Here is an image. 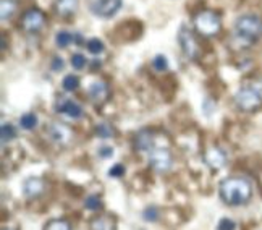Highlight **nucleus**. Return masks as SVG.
<instances>
[{"label":"nucleus","instance_id":"1","mask_svg":"<svg viewBox=\"0 0 262 230\" xmlns=\"http://www.w3.org/2000/svg\"><path fill=\"white\" fill-rule=\"evenodd\" d=\"M220 199L228 206H244L252 198V183L244 177H226L218 185Z\"/></svg>","mask_w":262,"mask_h":230},{"label":"nucleus","instance_id":"2","mask_svg":"<svg viewBox=\"0 0 262 230\" xmlns=\"http://www.w3.org/2000/svg\"><path fill=\"white\" fill-rule=\"evenodd\" d=\"M233 36L243 46H251L262 36V18L256 13H244L235 20Z\"/></svg>","mask_w":262,"mask_h":230},{"label":"nucleus","instance_id":"3","mask_svg":"<svg viewBox=\"0 0 262 230\" xmlns=\"http://www.w3.org/2000/svg\"><path fill=\"white\" fill-rule=\"evenodd\" d=\"M235 105L241 112H254L262 105V76L243 84L235 94Z\"/></svg>","mask_w":262,"mask_h":230},{"label":"nucleus","instance_id":"4","mask_svg":"<svg viewBox=\"0 0 262 230\" xmlns=\"http://www.w3.org/2000/svg\"><path fill=\"white\" fill-rule=\"evenodd\" d=\"M194 28L196 31L204 38H212L222 30V18L220 15L212 10L199 12L194 16Z\"/></svg>","mask_w":262,"mask_h":230},{"label":"nucleus","instance_id":"5","mask_svg":"<svg viewBox=\"0 0 262 230\" xmlns=\"http://www.w3.org/2000/svg\"><path fill=\"white\" fill-rule=\"evenodd\" d=\"M147 161H149V165L155 172L159 174H165L172 169L173 165V156L170 153V149L167 146H155L152 151L147 153Z\"/></svg>","mask_w":262,"mask_h":230},{"label":"nucleus","instance_id":"6","mask_svg":"<svg viewBox=\"0 0 262 230\" xmlns=\"http://www.w3.org/2000/svg\"><path fill=\"white\" fill-rule=\"evenodd\" d=\"M178 44L186 59L194 60L199 55V46L193 36V31H191L186 24H181V28L178 31Z\"/></svg>","mask_w":262,"mask_h":230},{"label":"nucleus","instance_id":"7","mask_svg":"<svg viewBox=\"0 0 262 230\" xmlns=\"http://www.w3.org/2000/svg\"><path fill=\"white\" fill-rule=\"evenodd\" d=\"M121 0H94L91 4V12L101 18H112L121 8Z\"/></svg>","mask_w":262,"mask_h":230},{"label":"nucleus","instance_id":"8","mask_svg":"<svg viewBox=\"0 0 262 230\" xmlns=\"http://www.w3.org/2000/svg\"><path fill=\"white\" fill-rule=\"evenodd\" d=\"M44 21H46V18H44V13L41 10H38V8H29V10L23 15L21 26L23 30L28 33H38L42 30Z\"/></svg>","mask_w":262,"mask_h":230},{"label":"nucleus","instance_id":"9","mask_svg":"<svg viewBox=\"0 0 262 230\" xmlns=\"http://www.w3.org/2000/svg\"><path fill=\"white\" fill-rule=\"evenodd\" d=\"M226 161H228V156L218 146H212L211 149H207L204 154V162L207 164V167H211L212 170L223 169L226 165Z\"/></svg>","mask_w":262,"mask_h":230},{"label":"nucleus","instance_id":"10","mask_svg":"<svg viewBox=\"0 0 262 230\" xmlns=\"http://www.w3.org/2000/svg\"><path fill=\"white\" fill-rule=\"evenodd\" d=\"M133 145H135V149L139 153H149L152 149L157 146L155 145V133L152 130H141L138 131L135 135V139H133Z\"/></svg>","mask_w":262,"mask_h":230},{"label":"nucleus","instance_id":"11","mask_svg":"<svg viewBox=\"0 0 262 230\" xmlns=\"http://www.w3.org/2000/svg\"><path fill=\"white\" fill-rule=\"evenodd\" d=\"M49 136L52 141H55V143H58V145H67L68 141L72 139L73 133L67 125H63V123L54 122L49 125Z\"/></svg>","mask_w":262,"mask_h":230},{"label":"nucleus","instance_id":"12","mask_svg":"<svg viewBox=\"0 0 262 230\" xmlns=\"http://www.w3.org/2000/svg\"><path fill=\"white\" fill-rule=\"evenodd\" d=\"M55 112L57 113H63L70 119H80L83 115V107L78 102L72 99H60L55 104Z\"/></svg>","mask_w":262,"mask_h":230},{"label":"nucleus","instance_id":"13","mask_svg":"<svg viewBox=\"0 0 262 230\" xmlns=\"http://www.w3.org/2000/svg\"><path fill=\"white\" fill-rule=\"evenodd\" d=\"M87 96L94 104H102L109 99L110 96V88L104 81H94L89 88H87Z\"/></svg>","mask_w":262,"mask_h":230},{"label":"nucleus","instance_id":"14","mask_svg":"<svg viewBox=\"0 0 262 230\" xmlns=\"http://www.w3.org/2000/svg\"><path fill=\"white\" fill-rule=\"evenodd\" d=\"M46 190V183H44L42 179L39 177H29V179H26L24 183H23V194L26 198H39L41 194Z\"/></svg>","mask_w":262,"mask_h":230},{"label":"nucleus","instance_id":"15","mask_svg":"<svg viewBox=\"0 0 262 230\" xmlns=\"http://www.w3.org/2000/svg\"><path fill=\"white\" fill-rule=\"evenodd\" d=\"M89 230H117V220L107 214L95 216L89 220Z\"/></svg>","mask_w":262,"mask_h":230},{"label":"nucleus","instance_id":"16","mask_svg":"<svg viewBox=\"0 0 262 230\" xmlns=\"http://www.w3.org/2000/svg\"><path fill=\"white\" fill-rule=\"evenodd\" d=\"M78 7H80V0H57L55 2V10L60 16L75 15Z\"/></svg>","mask_w":262,"mask_h":230},{"label":"nucleus","instance_id":"17","mask_svg":"<svg viewBox=\"0 0 262 230\" xmlns=\"http://www.w3.org/2000/svg\"><path fill=\"white\" fill-rule=\"evenodd\" d=\"M44 230H73V227L67 219H50L44 225Z\"/></svg>","mask_w":262,"mask_h":230},{"label":"nucleus","instance_id":"18","mask_svg":"<svg viewBox=\"0 0 262 230\" xmlns=\"http://www.w3.org/2000/svg\"><path fill=\"white\" fill-rule=\"evenodd\" d=\"M36 125H38V115L36 113H32V112H29V113H24V115H21V119H20V127L23 128V130H34L36 128Z\"/></svg>","mask_w":262,"mask_h":230},{"label":"nucleus","instance_id":"19","mask_svg":"<svg viewBox=\"0 0 262 230\" xmlns=\"http://www.w3.org/2000/svg\"><path fill=\"white\" fill-rule=\"evenodd\" d=\"M0 138H2L4 145L16 138V130L12 123H2V128H0Z\"/></svg>","mask_w":262,"mask_h":230},{"label":"nucleus","instance_id":"20","mask_svg":"<svg viewBox=\"0 0 262 230\" xmlns=\"http://www.w3.org/2000/svg\"><path fill=\"white\" fill-rule=\"evenodd\" d=\"M94 133L97 135L99 138H112L113 135H115V130H113L112 125H109V123H97L94 128Z\"/></svg>","mask_w":262,"mask_h":230},{"label":"nucleus","instance_id":"21","mask_svg":"<svg viewBox=\"0 0 262 230\" xmlns=\"http://www.w3.org/2000/svg\"><path fill=\"white\" fill-rule=\"evenodd\" d=\"M62 88L68 93L76 91L78 88H80V78H78L76 75H67L62 81Z\"/></svg>","mask_w":262,"mask_h":230},{"label":"nucleus","instance_id":"22","mask_svg":"<svg viewBox=\"0 0 262 230\" xmlns=\"http://www.w3.org/2000/svg\"><path fill=\"white\" fill-rule=\"evenodd\" d=\"M75 39V36L72 33H68V31H60L57 33V36H55V44L58 47H68L70 44H72V41Z\"/></svg>","mask_w":262,"mask_h":230},{"label":"nucleus","instance_id":"23","mask_svg":"<svg viewBox=\"0 0 262 230\" xmlns=\"http://www.w3.org/2000/svg\"><path fill=\"white\" fill-rule=\"evenodd\" d=\"M84 208L89 211H99L102 209V199L97 196V194H89L84 199Z\"/></svg>","mask_w":262,"mask_h":230},{"label":"nucleus","instance_id":"24","mask_svg":"<svg viewBox=\"0 0 262 230\" xmlns=\"http://www.w3.org/2000/svg\"><path fill=\"white\" fill-rule=\"evenodd\" d=\"M86 47H87V50L91 52V54L97 55V54H102V52H104V42L101 39H97V38H92V39L87 41Z\"/></svg>","mask_w":262,"mask_h":230},{"label":"nucleus","instance_id":"25","mask_svg":"<svg viewBox=\"0 0 262 230\" xmlns=\"http://www.w3.org/2000/svg\"><path fill=\"white\" fill-rule=\"evenodd\" d=\"M152 68L157 70V72H165V70L169 68V60L163 54H159L155 55L154 60H152Z\"/></svg>","mask_w":262,"mask_h":230},{"label":"nucleus","instance_id":"26","mask_svg":"<svg viewBox=\"0 0 262 230\" xmlns=\"http://www.w3.org/2000/svg\"><path fill=\"white\" fill-rule=\"evenodd\" d=\"M143 219L146 222H157V220H159V209L155 206H147L143 211Z\"/></svg>","mask_w":262,"mask_h":230},{"label":"nucleus","instance_id":"27","mask_svg":"<svg viewBox=\"0 0 262 230\" xmlns=\"http://www.w3.org/2000/svg\"><path fill=\"white\" fill-rule=\"evenodd\" d=\"M0 7H2V20H8L12 18V15L15 12V4L13 0H2V4H0Z\"/></svg>","mask_w":262,"mask_h":230},{"label":"nucleus","instance_id":"28","mask_svg":"<svg viewBox=\"0 0 262 230\" xmlns=\"http://www.w3.org/2000/svg\"><path fill=\"white\" fill-rule=\"evenodd\" d=\"M217 230H237V222L230 217H222L217 224Z\"/></svg>","mask_w":262,"mask_h":230},{"label":"nucleus","instance_id":"29","mask_svg":"<svg viewBox=\"0 0 262 230\" xmlns=\"http://www.w3.org/2000/svg\"><path fill=\"white\" fill-rule=\"evenodd\" d=\"M86 64H87V60H86L84 55H81V54H73L72 55V65H73V68L83 70L86 67Z\"/></svg>","mask_w":262,"mask_h":230},{"label":"nucleus","instance_id":"30","mask_svg":"<svg viewBox=\"0 0 262 230\" xmlns=\"http://www.w3.org/2000/svg\"><path fill=\"white\" fill-rule=\"evenodd\" d=\"M109 175L110 177H123L125 175V165L123 164H115V165H112L110 169H109Z\"/></svg>","mask_w":262,"mask_h":230},{"label":"nucleus","instance_id":"31","mask_svg":"<svg viewBox=\"0 0 262 230\" xmlns=\"http://www.w3.org/2000/svg\"><path fill=\"white\" fill-rule=\"evenodd\" d=\"M97 154H99L101 159H109V157L113 156V148L112 146H101Z\"/></svg>","mask_w":262,"mask_h":230},{"label":"nucleus","instance_id":"32","mask_svg":"<svg viewBox=\"0 0 262 230\" xmlns=\"http://www.w3.org/2000/svg\"><path fill=\"white\" fill-rule=\"evenodd\" d=\"M63 59L62 57H54L52 59V70L54 72H60V70H63Z\"/></svg>","mask_w":262,"mask_h":230},{"label":"nucleus","instance_id":"33","mask_svg":"<svg viewBox=\"0 0 262 230\" xmlns=\"http://www.w3.org/2000/svg\"><path fill=\"white\" fill-rule=\"evenodd\" d=\"M4 230H12V228H4Z\"/></svg>","mask_w":262,"mask_h":230}]
</instances>
